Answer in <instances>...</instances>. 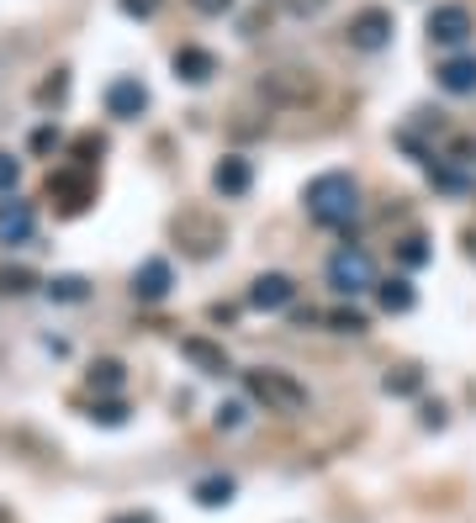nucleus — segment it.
Segmentation results:
<instances>
[{
  "label": "nucleus",
  "mask_w": 476,
  "mask_h": 523,
  "mask_svg": "<svg viewBox=\"0 0 476 523\" xmlns=\"http://www.w3.org/2000/svg\"><path fill=\"white\" fill-rule=\"evenodd\" d=\"M302 207H307V217H313L318 228H344V222H355V212H360V191H355V180L344 170H328L318 180H307Z\"/></svg>",
  "instance_id": "nucleus-1"
},
{
  "label": "nucleus",
  "mask_w": 476,
  "mask_h": 523,
  "mask_svg": "<svg viewBox=\"0 0 476 523\" xmlns=\"http://www.w3.org/2000/svg\"><path fill=\"white\" fill-rule=\"evenodd\" d=\"M244 386H249V397L254 402H265V413H281V418H297L302 407H307V386L297 376H286V370H244Z\"/></svg>",
  "instance_id": "nucleus-2"
},
{
  "label": "nucleus",
  "mask_w": 476,
  "mask_h": 523,
  "mask_svg": "<svg viewBox=\"0 0 476 523\" xmlns=\"http://www.w3.org/2000/svg\"><path fill=\"white\" fill-rule=\"evenodd\" d=\"M328 286H334L339 296H360V291H371L376 286V265H371V254L355 249V244H344L328 254Z\"/></svg>",
  "instance_id": "nucleus-3"
},
{
  "label": "nucleus",
  "mask_w": 476,
  "mask_h": 523,
  "mask_svg": "<svg viewBox=\"0 0 476 523\" xmlns=\"http://www.w3.org/2000/svg\"><path fill=\"white\" fill-rule=\"evenodd\" d=\"M392 32H397V22H392L387 6H365V11L350 16V48H360V53L392 48Z\"/></svg>",
  "instance_id": "nucleus-4"
},
{
  "label": "nucleus",
  "mask_w": 476,
  "mask_h": 523,
  "mask_svg": "<svg viewBox=\"0 0 476 523\" xmlns=\"http://www.w3.org/2000/svg\"><path fill=\"white\" fill-rule=\"evenodd\" d=\"M471 32H476V22H471L466 6H434L429 11V43L434 48H461Z\"/></svg>",
  "instance_id": "nucleus-5"
},
{
  "label": "nucleus",
  "mask_w": 476,
  "mask_h": 523,
  "mask_svg": "<svg viewBox=\"0 0 476 523\" xmlns=\"http://www.w3.org/2000/svg\"><path fill=\"white\" fill-rule=\"evenodd\" d=\"M48 196L59 201L64 217H80L90 207V196H96V185H90L85 170H59V175H48Z\"/></svg>",
  "instance_id": "nucleus-6"
},
{
  "label": "nucleus",
  "mask_w": 476,
  "mask_h": 523,
  "mask_svg": "<svg viewBox=\"0 0 476 523\" xmlns=\"http://www.w3.org/2000/svg\"><path fill=\"white\" fill-rule=\"evenodd\" d=\"M106 111H112L117 122H133V117H143V111H149V85H143V80H133V74H122V80H112V85H106Z\"/></svg>",
  "instance_id": "nucleus-7"
},
{
  "label": "nucleus",
  "mask_w": 476,
  "mask_h": 523,
  "mask_svg": "<svg viewBox=\"0 0 476 523\" xmlns=\"http://www.w3.org/2000/svg\"><path fill=\"white\" fill-rule=\"evenodd\" d=\"M32 228H38V217H32L27 201H16V196L0 201V244L22 249V244H32Z\"/></svg>",
  "instance_id": "nucleus-8"
},
{
  "label": "nucleus",
  "mask_w": 476,
  "mask_h": 523,
  "mask_svg": "<svg viewBox=\"0 0 476 523\" xmlns=\"http://www.w3.org/2000/svg\"><path fill=\"white\" fill-rule=\"evenodd\" d=\"M170 286H175L170 259H143V265L133 270V296H138V302H164Z\"/></svg>",
  "instance_id": "nucleus-9"
},
{
  "label": "nucleus",
  "mask_w": 476,
  "mask_h": 523,
  "mask_svg": "<svg viewBox=\"0 0 476 523\" xmlns=\"http://www.w3.org/2000/svg\"><path fill=\"white\" fill-rule=\"evenodd\" d=\"M291 302H297V286H291V275H276V270H270V275H260V280L249 286V307H254V312H281V307H291Z\"/></svg>",
  "instance_id": "nucleus-10"
},
{
  "label": "nucleus",
  "mask_w": 476,
  "mask_h": 523,
  "mask_svg": "<svg viewBox=\"0 0 476 523\" xmlns=\"http://www.w3.org/2000/svg\"><path fill=\"white\" fill-rule=\"evenodd\" d=\"M249 185H254V170H249V159H238V154L217 159V170H212V191H217V196L238 201V196H249Z\"/></svg>",
  "instance_id": "nucleus-11"
},
{
  "label": "nucleus",
  "mask_w": 476,
  "mask_h": 523,
  "mask_svg": "<svg viewBox=\"0 0 476 523\" xmlns=\"http://www.w3.org/2000/svg\"><path fill=\"white\" fill-rule=\"evenodd\" d=\"M175 80H186V85H207L212 74H217V53H207V48H196V43H186V48H175Z\"/></svg>",
  "instance_id": "nucleus-12"
},
{
  "label": "nucleus",
  "mask_w": 476,
  "mask_h": 523,
  "mask_svg": "<svg viewBox=\"0 0 476 523\" xmlns=\"http://www.w3.org/2000/svg\"><path fill=\"white\" fill-rule=\"evenodd\" d=\"M180 354L201 370V376H228V349L212 339H180Z\"/></svg>",
  "instance_id": "nucleus-13"
},
{
  "label": "nucleus",
  "mask_w": 476,
  "mask_h": 523,
  "mask_svg": "<svg viewBox=\"0 0 476 523\" xmlns=\"http://www.w3.org/2000/svg\"><path fill=\"white\" fill-rule=\"evenodd\" d=\"M439 90H450V96H476V59H445L434 69Z\"/></svg>",
  "instance_id": "nucleus-14"
},
{
  "label": "nucleus",
  "mask_w": 476,
  "mask_h": 523,
  "mask_svg": "<svg viewBox=\"0 0 476 523\" xmlns=\"http://www.w3.org/2000/svg\"><path fill=\"white\" fill-rule=\"evenodd\" d=\"M376 302H381V312H413V302H418V291H413V280H376Z\"/></svg>",
  "instance_id": "nucleus-15"
},
{
  "label": "nucleus",
  "mask_w": 476,
  "mask_h": 523,
  "mask_svg": "<svg viewBox=\"0 0 476 523\" xmlns=\"http://www.w3.org/2000/svg\"><path fill=\"white\" fill-rule=\"evenodd\" d=\"M233 492H238V481H233V476H201L191 497L201 502V508H228Z\"/></svg>",
  "instance_id": "nucleus-16"
},
{
  "label": "nucleus",
  "mask_w": 476,
  "mask_h": 523,
  "mask_svg": "<svg viewBox=\"0 0 476 523\" xmlns=\"http://www.w3.org/2000/svg\"><path fill=\"white\" fill-rule=\"evenodd\" d=\"M43 291H48V302H69V307H75V302H85V296H90L85 275H53Z\"/></svg>",
  "instance_id": "nucleus-17"
},
{
  "label": "nucleus",
  "mask_w": 476,
  "mask_h": 523,
  "mask_svg": "<svg viewBox=\"0 0 476 523\" xmlns=\"http://www.w3.org/2000/svg\"><path fill=\"white\" fill-rule=\"evenodd\" d=\"M90 386H96V391H122L127 386L122 360H96V365H90Z\"/></svg>",
  "instance_id": "nucleus-18"
},
{
  "label": "nucleus",
  "mask_w": 476,
  "mask_h": 523,
  "mask_svg": "<svg viewBox=\"0 0 476 523\" xmlns=\"http://www.w3.org/2000/svg\"><path fill=\"white\" fill-rule=\"evenodd\" d=\"M381 386H387V397H413V391H418V386H424V370H413V365H402V370H392V376H387V381H381Z\"/></svg>",
  "instance_id": "nucleus-19"
},
{
  "label": "nucleus",
  "mask_w": 476,
  "mask_h": 523,
  "mask_svg": "<svg viewBox=\"0 0 476 523\" xmlns=\"http://www.w3.org/2000/svg\"><path fill=\"white\" fill-rule=\"evenodd\" d=\"M32 286H38V275H32V270H22V265L0 270V291H6V296H27Z\"/></svg>",
  "instance_id": "nucleus-20"
},
{
  "label": "nucleus",
  "mask_w": 476,
  "mask_h": 523,
  "mask_svg": "<svg viewBox=\"0 0 476 523\" xmlns=\"http://www.w3.org/2000/svg\"><path fill=\"white\" fill-rule=\"evenodd\" d=\"M397 259H402L408 270H418V265H429V259H434V249H429V238H402Z\"/></svg>",
  "instance_id": "nucleus-21"
},
{
  "label": "nucleus",
  "mask_w": 476,
  "mask_h": 523,
  "mask_svg": "<svg viewBox=\"0 0 476 523\" xmlns=\"http://www.w3.org/2000/svg\"><path fill=\"white\" fill-rule=\"evenodd\" d=\"M96 154H106V138L80 133V138H75V164H80V170H90V164H96Z\"/></svg>",
  "instance_id": "nucleus-22"
},
{
  "label": "nucleus",
  "mask_w": 476,
  "mask_h": 523,
  "mask_svg": "<svg viewBox=\"0 0 476 523\" xmlns=\"http://www.w3.org/2000/svg\"><path fill=\"white\" fill-rule=\"evenodd\" d=\"M328 323H334V333H365V328H371V323H365V312H355V307L328 312Z\"/></svg>",
  "instance_id": "nucleus-23"
},
{
  "label": "nucleus",
  "mask_w": 476,
  "mask_h": 523,
  "mask_svg": "<svg viewBox=\"0 0 476 523\" xmlns=\"http://www.w3.org/2000/svg\"><path fill=\"white\" fill-rule=\"evenodd\" d=\"M90 423H101V428H122V423H127V407H122V402H96V407H90Z\"/></svg>",
  "instance_id": "nucleus-24"
},
{
  "label": "nucleus",
  "mask_w": 476,
  "mask_h": 523,
  "mask_svg": "<svg viewBox=\"0 0 476 523\" xmlns=\"http://www.w3.org/2000/svg\"><path fill=\"white\" fill-rule=\"evenodd\" d=\"M429 180L439 185V191H455V196H461V191H466V185H471L466 175H455V170H445V164H429Z\"/></svg>",
  "instance_id": "nucleus-25"
},
{
  "label": "nucleus",
  "mask_w": 476,
  "mask_h": 523,
  "mask_svg": "<svg viewBox=\"0 0 476 523\" xmlns=\"http://www.w3.org/2000/svg\"><path fill=\"white\" fill-rule=\"evenodd\" d=\"M16 185H22V159H11V154H0V196H11Z\"/></svg>",
  "instance_id": "nucleus-26"
},
{
  "label": "nucleus",
  "mask_w": 476,
  "mask_h": 523,
  "mask_svg": "<svg viewBox=\"0 0 476 523\" xmlns=\"http://www.w3.org/2000/svg\"><path fill=\"white\" fill-rule=\"evenodd\" d=\"M117 6H122L127 16H138V22H149V16L164 6V0H117Z\"/></svg>",
  "instance_id": "nucleus-27"
},
{
  "label": "nucleus",
  "mask_w": 476,
  "mask_h": 523,
  "mask_svg": "<svg viewBox=\"0 0 476 523\" xmlns=\"http://www.w3.org/2000/svg\"><path fill=\"white\" fill-rule=\"evenodd\" d=\"M244 423V402H223L217 407V428H238Z\"/></svg>",
  "instance_id": "nucleus-28"
},
{
  "label": "nucleus",
  "mask_w": 476,
  "mask_h": 523,
  "mask_svg": "<svg viewBox=\"0 0 476 523\" xmlns=\"http://www.w3.org/2000/svg\"><path fill=\"white\" fill-rule=\"evenodd\" d=\"M32 148H38V154H48V148H59V133H53V127H38V133H32Z\"/></svg>",
  "instance_id": "nucleus-29"
},
{
  "label": "nucleus",
  "mask_w": 476,
  "mask_h": 523,
  "mask_svg": "<svg viewBox=\"0 0 476 523\" xmlns=\"http://www.w3.org/2000/svg\"><path fill=\"white\" fill-rule=\"evenodd\" d=\"M64 90H69V80L59 74V80H48V85L38 90V101H64Z\"/></svg>",
  "instance_id": "nucleus-30"
},
{
  "label": "nucleus",
  "mask_w": 476,
  "mask_h": 523,
  "mask_svg": "<svg viewBox=\"0 0 476 523\" xmlns=\"http://www.w3.org/2000/svg\"><path fill=\"white\" fill-rule=\"evenodd\" d=\"M191 6H196L201 16H223V11H233V0H191Z\"/></svg>",
  "instance_id": "nucleus-31"
},
{
  "label": "nucleus",
  "mask_w": 476,
  "mask_h": 523,
  "mask_svg": "<svg viewBox=\"0 0 476 523\" xmlns=\"http://www.w3.org/2000/svg\"><path fill=\"white\" fill-rule=\"evenodd\" d=\"M424 428H445V407H439V402L424 407Z\"/></svg>",
  "instance_id": "nucleus-32"
},
{
  "label": "nucleus",
  "mask_w": 476,
  "mask_h": 523,
  "mask_svg": "<svg viewBox=\"0 0 476 523\" xmlns=\"http://www.w3.org/2000/svg\"><path fill=\"white\" fill-rule=\"evenodd\" d=\"M112 523H154V518H149V513H117Z\"/></svg>",
  "instance_id": "nucleus-33"
},
{
  "label": "nucleus",
  "mask_w": 476,
  "mask_h": 523,
  "mask_svg": "<svg viewBox=\"0 0 476 523\" xmlns=\"http://www.w3.org/2000/svg\"><path fill=\"white\" fill-rule=\"evenodd\" d=\"M0 523H11V508H0Z\"/></svg>",
  "instance_id": "nucleus-34"
},
{
  "label": "nucleus",
  "mask_w": 476,
  "mask_h": 523,
  "mask_svg": "<svg viewBox=\"0 0 476 523\" xmlns=\"http://www.w3.org/2000/svg\"><path fill=\"white\" fill-rule=\"evenodd\" d=\"M466 249H471V254H476V233H471V238H466Z\"/></svg>",
  "instance_id": "nucleus-35"
}]
</instances>
